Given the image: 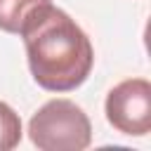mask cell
I'll return each mask as SVG.
<instances>
[{
  "instance_id": "3957f363",
  "label": "cell",
  "mask_w": 151,
  "mask_h": 151,
  "mask_svg": "<svg viewBox=\"0 0 151 151\" xmlns=\"http://www.w3.org/2000/svg\"><path fill=\"white\" fill-rule=\"evenodd\" d=\"M106 118L118 132L144 137L151 130V83L146 78L118 83L106 97Z\"/></svg>"
},
{
  "instance_id": "6da1fadb",
  "label": "cell",
  "mask_w": 151,
  "mask_h": 151,
  "mask_svg": "<svg viewBox=\"0 0 151 151\" xmlns=\"http://www.w3.org/2000/svg\"><path fill=\"white\" fill-rule=\"evenodd\" d=\"M19 35L26 45L28 68L40 87L50 92H71L87 80L94 50L85 31L64 9L52 2L35 7Z\"/></svg>"
},
{
  "instance_id": "5b68a950",
  "label": "cell",
  "mask_w": 151,
  "mask_h": 151,
  "mask_svg": "<svg viewBox=\"0 0 151 151\" xmlns=\"http://www.w3.org/2000/svg\"><path fill=\"white\" fill-rule=\"evenodd\" d=\"M21 142V118L19 113L0 101V151H9Z\"/></svg>"
},
{
  "instance_id": "277c9868",
  "label": "cell",
  "mask_w": 151,
  "mask_h": 151,
  "mask_svg": "<svg viewBox=\"0 0 151 151\" xmlns=\"http://www.w3.org/2000/svg\"><path fill=\"white\" fill-rule=\"evenodd\" d=\"M50 0H0V31L19 33L31 12Z\"/></svg>"
},
{
  "instance_id": "7a4b0ae2",
  "label": "cell",
  "mask_w": 151,
  "mask_h": 151,
  "mask_svg": "<svg viewBox=\"0 0 151 151\" xmlns=\"http://www.w3.org/2000/svg\"><path fill=\"white\" fill-rule=\"evenodd\" d=\"M28 137L42 151H83L92 142V125L76 101L50 99L33 113Z\"/></svg>"
}]
</instances>
